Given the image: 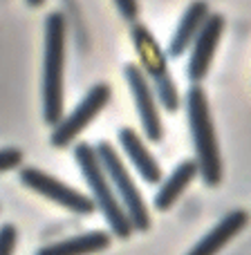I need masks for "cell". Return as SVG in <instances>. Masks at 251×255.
<instances>
[{
  "label": "cell",
  "mask_w": 251,
  "mask_h": 255,
  "mask_svg": "<svg viewBox=\"0 0 251 255\" xmlns=\"http://www.w3.org/2000/svg\"><path fill=\"white\" fill-rule=\"evenodd\" d=\"M119 143L124 148V152L128 154V159L132 161V166L137 168V172L141 175V179L146 184H159L162 179V168H159L157 159L150 154V150L144 145L141 136L137 134L132 128H121L119 130Z\"/></svg>",
  "instance_id": "12"
},
{
  "label": "cell",
  "mask_w": 251,
  "mask_h": 255,
  "mask_svg": "<svg viewBox=\"0 0 251 255\" xmlns=\"http://www.w3.org/2000/svg\"><path fill=\"white\" fill-rule=\"evenodd\" d=\"M249 224L247 211H231L195 244L186 255H218L238 233H243Z\"/></svg>",
  "instance_id": "10"
},
{
  "label": "cell",
  "mask_w": 251,
  "mask_h": 255,
  "mask_svg": "<svg viewBox=\"0 0 251 255\" xmlns=\"http://www.w3.org/2000/svg\"><path fill=\"white\" fill-rule=\"evenodd\" d=\"M186 115H189L191 139L195 148V163L209 188L222 181V157L218 145L216 126H213L211 106L207 92L200 85H191L186 94Z\"/></svg>",
  "instance_id": "1"
},
{
  "label": "cell",
  "mask_w": 251,
  "mask_h": 255,
  "mask_svg": "<svg viewBox=\"0 0 251 255\" xmlns=\"http://www.w3.org/2000/svg\"><path fill=\"white\" fill-rule=\"evenodd\" d=\"M225 16L218 11L209 13V18L204 20L202 29L198 31L193 45H191V58H189V79L193 85H200V81H204V76L211 70L213 56H216V49L220 45L222 31H225Z\"/></svg>",
  "instance_id": "9"
},
{
  "label": "cell",
  "mask_w": 251,
  "mask_h": 255,
  "mask_svg": "<svg viewBox=\"0 0 251 255\" xmlns=\"http://www.w3.org/2000/svg\"><path fill=\"white\" fill-rule=\"evenodd\" d=\"M124 76L132 92V99H135L137 115H139L141 130H144L146 139L153 141V143H159L164 136V126H162V117H159L157 99H155L148 79L144 76V72H141V67L137 63H128L124 67Z\"/></svg>",
  "instance_id": "8"
},
{
  "label": "cell",
  "mask_w": 251,
  "mask_h": 255,
  "mask_svg": "<svg viewBox=\"0 0 251 255\" xmlns=\"http://www.w3.org/2000/svg\"><path fill=\"white\" fill-rule=\"evenodd\" d=\"M130 36H132L135 52L141 61V72L148 79L155 99H159L164 110L177 112V108H180V92H177V85L173 81L171 72H168L166 54L159 49L157 40L148 31V27L141 25V22L132 25Z\"/></svg>",
  "instance_id": "4"
},
{
  "label": "cell",
  "mask_w": 251,
  "mask_h": 255,
  "mask_svg": "<svg viewBox=\"0 0 251 255\" xmlns=\"http://www.w3.org/2000/svg\"><path fill=\"white\" fill-rule=\"evenodd\" d=\"M65 16L52 11L45 18L43 119L56 126L63 119V72H65Z\"/></svg>",
  "instance_id": "2"
},
{
  "label": "cell",
  "mask_w": 251,
  "mask_h": 255,
  "mask_svg": "<svg viewBox=\"0 0 251 255\" xmlns=\"http://www.w3.org/2000/svg\"><path fill=\"white\" fill-rule=\"evenodd\" d=\"M99 157V163H101L103 172H106L108 181H110L112 190H115L117 199H119L121 208L126 211L128 220L132 224V231H148L150 229V213L146 208V202L141 197L137 184L132 181L130 172L121 161L119 152L112 148L108 141H101V143L94 148Z\"/></svg>",
  "instance_id": "5"
},
{
  "label": "cell",
  "mask_w": 251,
  "mask_h": 255,
  "mask_svg": "<svg viewBox=\"0 0 251 255\" xmlns=\"http://www.w3.org/2000/svg\"><path fill=\"white\" fill-rule=\"evenodd\" d=\"M22 163V152L18 148H2L0 150V172L13 170Z\"/></svg>",
  "instance_id": "16"
},
{
  "label": "cell",
  "mask_w": 251,
  "mask_h": 255,
  "mask_svg": "<svg viewBox=\"0 0 251 255\" xmlns=\"http://www.w3.org/2000/svg\"><path fill=\"white\" fill-rule=\"evenodd\" d=\"M112 235L106 231H90V233H81L74 238L61 240V242L40 247L34 255H94L101 253L110 247Z\"/></svg>",
  "instance_id": "13"
},
{
  "label": "cell",
  "mask_w": 251,
  "mask_h": 255,
  "mask_svg": "<svg viewBox=\"0 0 251 255\" xmlns=\"http://www.w3.org/2000/svg\"><path fill=\"white\" fill-rule=\"evenodd\" d=\"M115 4L124 20H130V22L137 20V16H139V0H115Z\"/></svg>",
  "instance_id": "17"
},
{
  "label": "cell",
  "mask_w": 251,
  "mask_h": 255,
  "mask_svg": "<svg viewBox=\"0 0 251 255\" xmlns=\"http://www.w3.org/2000/svg\"><path fill=\"white\" fill-rule=\"evenodd\" d=\"M110 97H112V90L108 83H97L88 90L81 103L70 112L67 117H63L52 130V141L54 148H67L81 132L85 130L90 124L94 121V117L103 110V108L110 103Z\"/></svg>",
  "instance_id": "6"
},
{
  "label": "cell",
  "mask_w": 251,
  "mask_h": 255,
  "mask_svg": "<svg viewBox=\"0 0 251 255\" xmlns=\"http://www.w3.org/2000/svg\"><path fill=\"white\" fill-rule=\"evenodd\" d=\"M74 159L81 168L85 184L92 190V202L94 206L101 211V215L106 217L108 226H110L112 235L119 240H128L132 235V224L128 220L126 211L121 208L119 199H117L115 190H112L110 181H108L106 172H103L99 157L94 152V145L90 143H79L74 148Z\"/></svg>",
  "instance_id": "3"
},
{
  "label": "cell",
  "mask_w": 251,
  "mask_h": 255,
  "mask_svg": "<svg viewBox=\"0 0 251 255\" xmlns=\"http://www.w3.org/2000/svg\"><path fill=\"white\" fill-rule=\"evenodd\" d=\"M198 175H200V170H198L195 159H186V161L177 163V168L171 172V177H168V179L159 186L157 195H155V199H153L155 208H157V211H162V213L164 211H171V208L175 206L177 199L182 197V193L189 188V184Z\"/></svg>",
  "instance_id": "14"
},
{
  "label": "cell",
  "mask_w": 251,
  "mask_h": 255,
  "mask_svg": "<svg viewBox=\"0 0 251 255\" xmlns=\"http://www.w3.org/2000/svg\"><path fill=\"white\" fill-rule=\"evenodd\" d=\"M43 2H45V0H27V4H29V7H40Z\"/></svg>",
  "instance_id": "18"
},
{
  "label": "cell",
  "mask_w": 251,
  "mask_h": 255,
  "mask_svg": "<svg viewBox=\"0 0 251 255\" xmlns=\"http://www.w3.org/2000/svg\"><path fill=\"white\" fill-rule=\"evenodd\" d=\"M18 242V231L13 224H2L0 226V255H13Z\"/></svg>",
  "instance_id": "15"
},
{
  "label": "cell",
  "mask_w": 251,
  "mask_h": 255,
  "mask_svg": "<svg viewBox=\"0 0 251 255\" xmlns=\"http://www.w3.org/2000/svg\"><path fill=\"white\" fill-rule=\"evenodd\" d=\"M209 13H211V9L204 0H193L189 4V9L184 11V16L180 18L175 31H173V38L168 43V56L180 58L182 54H186V49H191V45H193L198 31L202 29Z\"/></svg>",
  "instance_id": "11"
},
{
  "label": "cell",
  "mask_w": 251,
  "mask_h": 255,
  "mask_svg": "<svg viewBox=\"0 0 251 255\" xmlns=\"http://www.w3.org/2000/svg\"><path fill=\"white\" fill-rule=\"evenodd\" d=\"M18 177H20L22 186H27L29 190L43 195V197L52 199L54 204H58V206L76 213V215H92L94 208H97L94 206V202H92V197L79 193V190H74L72 186L63 184L61 179H56V177L38 170V168H31V166L29 168H20Z\"/></svg>",
  "instance_id": "7"
}]
</instances>
